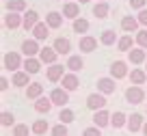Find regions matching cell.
Returning <instances> with one entry per match:
<instances>
[{"label": "cell", "mask_w": 147, "mask_h": 136, "mask_svg": "<svg viewBox=\"0 0 147 136\" xmlns=\"http://www.w3.org/2000/svg\"><path fill=\"white\" fill-rule=\"evenodd\" d=\"M61 78H65V73H63V65H52L50 69H48V80L50 82H56V80H61Z\"/></svg>", "instance_id": "13"}, {"label": "cell", "mask_w": 147, "mask_h": 136, "mask_svg": "<svg viewBox=\"0 0 147 136\" xmlns=\"http://www.w3.org/2000/svg\"><path fill=\"white\" fill-rule=\"evenodd\" d=\"M125 119H128V117H125L123 112H115L113 117H110V125H113V127H123Z\"/></svg>", "instance_id": "29"}, {"label": "cell", "mask_w": 147, "mask_h": 136, "mask_svg": "<svg viewBox=\"0 0 147 136\" xmlns=\"http://www.w3.org/2000/svg\"><path fill=\"white\" fill-rule=\"evenodd\" d=\"M93 121H95V127H104L110 123V114L106 112V110H97L95 114H93Z\"/></svg>", "instance_id": "14"}, {"label": "cell", "mask_w": 147, "mask_h": 136, "mask_svg": "<svg viewBox=\"0 0 147 136\" xmlns=\"http://www.w3.org/2000/svg\"><path fill=\"white\" fill-rule=\"evenodd\" d=\"M115 80L113 78H100L97 80V89H100V93H104V95H108V93H115Z\"/></svg>", "instance_id": "6"}, {"label": "cell", "mask_w": 147, "mask_h": 136, "mask_svg": "<svg viewBox=\"0 0 147 136\" xmlns=\"http://www.w3.org/2000/svg\"><path fill=\"white\" fill-rule=\"evenodd\" d=\"M5 24H7L9 28H18V26H22V24H24V20L20 18L18 13H9V15L5 18Z\"/></svg>", "instance_id": "24"}, {"label": "cell", "mask_w": 147, "mask_h": 136, "mask_svg": "<svg viewBox=\"0 0 147 136\" xmlns=\"http://www.w3.org/2000/svg\"><path fill=\"white\" fill-rule=\"evenodd\" d=\"M39 69H41V65H39L37 59H26L24 61V71L26 73H37Z\"/></svg>", "instance_id": "21"}, {"label": "cell", "mask_w": 147, "mask_h": 136, "mask_svg": "<svg viewBox=\"0 0 147 136\" xmlns=\"http://www.w3.org/2000/svg\"><path fill=\"white\" fill-rule=\"evenodd\" d=\"M87 106L91 110H104V106H106V100H104V95H100V93H93V95H89L87 97Z\"/></svg>", "instance_id": "2"}, {"label": "cell", "mask_w": 147, "mask_h": 136, "mask_svg": "<svg viewBox=\"0 0 147 136\" xmlns=\"http://www.w3.org/2000/svg\"><path fill=\"white\" fill-rule=\"evenodd\" d=\"M130 63H134V65H138V63H143V61H147V56H145V50H130Z\"/></svg>", "instance_id": "27"}, {"label": "cell", "mask_w": 147, "mask_h": 136, "mask_svg": "<svg viewBox=\"0 0 147 136\" xmlns=\"http://www.w3.org/2000/svg\"><path fill=\"white\" fill-rule=\"evenodd\" d=\"M7 86H9V80H7V78H2V80H0V89L7 91Z\"/></svg>", "instance_id": "43"}, {"label": "cell", "mask_w": 147, "mask_h": 136, "mask_svg": "<svg viewBox=\"0 0 147 136\" xmlns=\"http://www.w3.org/2000/svg\"><path fill=\"white\" fill-rule=\"evenodd\" d=\"M108 11H110V7L106 5V2H97L95 7H93V15H95V18H106V15H108Z\"/></svg>", "instance_id": "25"}, {"label": "cell", "mask_w": 147, "mask_h": 136, "mask_svg": "<svg viewBox=\"0 0 147 136\" xmlns=\"http://www.w3.org/2000/svg\"><path fill=\"white\" fill-rule=\"evenodd\" d=\"M136 26H138V20L132 18V15H128V18L121 20V28H123L125 32H134V30H136Z\"/></svg>", "instance_id": "18"}, {"label": "cell", "mask_w": 147, "mask_h": 136, "mask_svg": "<svg viewBox=\"0 0 147 136\" xmlns=\"http://www.w3.org/2000/svg\"><path fill=\"white\" fill-rule=\"evenodd\" d=\"M65 67H69L71 71H80V69L84 67V61L80 59V56H69V61H67V65Z\"/></svg>", "instance_id": "23"}, {"label": "cell", "mask_w": 147, "mask_h": 136, "mask_svg": "<svg viewBox=\"0 0 147 136\" xmlns=\"http://www.w3.org/2000/svg\"><path fill=\"white\" fill-rule=\"evenodd\" d=\"M138 24H145L147 26V9H143L141 13H138Z\"/></svg>", "instance_id": "42"}, {"label": "cell", "mask_w": 147, "mask_h": 136, "mask_svg": "<svg viewBox=\"0 0 147 136\" xmlns=\"http://www.w3.org/2000/svg\"><path fill=\"white\" fill-rule=\"evenodd\" d=\"M100 2H106V0H100Z\"/></svg>", "instance_id": "46"}, {"label": "cell", "mask_w": 147, "mask_h": 136, "mask_svg": "<svg viewBox=\"0 0 147 136\" xmlns=\"http://www.w3.org/2000/svg\"><path fill=\"white\" fill-rule=\"evenodd\" d=\"M50 100H52V104H56V106H65L69 102V95H67L65 89H54L50 93Z\"/></svg>", "instance_id": "3"}, {"label": "cell", "mask_w": 147, "mask_h": 136, "mask_svg": "<svg viewBox=\"0 0 147 136\" xmlns=\"http://www.w3.org/2000/svg\"><path fill=\"white\" fill-rule=\"evenodd\" d=\"M7 9H9V13H18V11L26 9V2H24V0H9V2H7Z\"/></svg>", "instance_id": "26"}, {"label": "cell", "mask_w": 147, "mask_h": 136, "mask_svg": "<svg viewBox=\"0 0 147 136\" xmlns=\"http://www.w3.org/2000/svg\"><path fill=\"white\" fill-rule=\"evenodd\" d=\"M52 136H67V127H65L63 123L54 125V127H52Z\"/></svg>", "instance_id": "38"}, {"label": "cell", "mask_w": 147, "mask_h": 136, "mask_svg": "<svg viewBox=\"0 0 147 136\" xmlns=\"http://www.w3.org/2000/svg\"><path fill=\"white\" fill-rule=\"evenodd\" d=\"M39 61H41V63H52V65H54L56 50H54V48H41V52H39Z\"/></svg>", "instance_id": "10"}, {"label": "cell", "mask_w": 147, "mask_h": 136, "mask_svg": "<svg viewBox=\"0 0 147 136\" xmlns=\"http://www.w3.org/2000/svg\"><path fill=\"white\" fill-rule=\"evenodd\" d=\"M117 48H119L121 52H125V50H130L132 48V37L130 35H125V37H121L119 41H117Z\"/></svg>", "instance_id": "32"}, {"label": "cell", "mask_w": 147, "mask_h": 136, "mask_svg": "<svg viewBox=\"0 0 147 136\" xmlns=\"http://www.w3.org/2000/svg\"><path fill=\"white\" fill-rule=\"evenodd\" d=\"M20 65H22V59H20V54H15V52H9V54H5V67L9 69V71H18Z\"/></svg>", "instance_id": "4"}, {"label": "cell", "mask_w": 147, "mask_h": 136, "mask_svg": "<svg viewBox=\"0 0 147 136\" xmlns=\"http://www.w3.org/2000/svg\"><path fill=\"white\" fill-rule=\"evenodd\" d=\"M74 30H76V32H87L89 30V22H87V20H82V18L74 20Z\"/></svg>", "instance_id": "34"}, {"label": "cell", "mask_w": 147, "mask_h": 136, "mask_svg": "<svg viewBox=\"0 0 147 136\" xmlns=\"http://www.w3.org/2000/svg\"><path fill=\"white\" fill-rule=\"evenodd\" d=\"M13 84L15 86H26L28 84V73L26 71H15L13 73Z\"/></svg>", "instance_id": "28"}, {"label": "cell", "mask_w": 147, "mask_h": 136, "mask_svg": "<svg viewBox=\"0 0 147 136\" xmlns=\"http://www.w3.org/2000/svg\"><path fill=\"white\" fill-rule=\"evenodd\" d=\"M46 24H48L50 28H59L61 24H63V15L56 13V11H50V13L46 15Z\"/></svg>", "instance_id": "15"}, {"label": "cell", "mask_w": 147, "mask_h": 136, "mask_svg": "<svg viewBox=\"0 0 147 136\" xmlns=\"http://www.w3.org/2000/svg\"><path fill=\"white\" fill-rule=\"evenodd\" d=\"M22 52L28 56V59H32L37 52H41V50H39V45H37L35 39H28V41H24V43H22Z\"/></svg>", "instance_id": "7"}, {"label": "cell", "mask_w": 147, "mask_h": 136, "mask_svg": "<svg viewBox=\"0 0 147 136\" xmlns=\"http://www.w3.org/2000/svg\"><path fill=\"white\" fill-rule=\"evenodd\" d=\"M41 93H43V84H39V82H32L26 86V97H30V100H39Z\"/></svg>", "instance_id": "9"}, {"label": "cell", "mask_w": 147, "mask_h": 136, "mask_svg": "<svg viewBox=\"0 0 147 136\" xmlns=\"http://www.w3.org/2000/svg\"><path fill=\"white\" fill-rule=\"evenodd\" d=\"M59 119H61V123H63V125H67V123H71V121H74V112H71L69 108H65V110H61Z\"/></svg>", "instance_id": "35"}, {"label": "cell", "mask_w": 147, "mask_h": 136, "mask_svg": "<svg viewBox=\"0 0 147 136\" xmlns=\"http://www.w3.org/2000/svg\"><path fill=\"white\" fill-rule=\"evenodd\" d=\"M145 63H147V61H145Z\"/></svg>", "instance_id": "47"}, {"label": "cell", "mask_w": 147, "mask_h": 136, "mask_svg": "<svg viewBox=\"0 0 147 136\" xmlns=\"http://www.w3.org/2000/svg\"><path fill=\"white\" fill-rule=\"evenodd\" d=\"M128 130H130V132L143 130V117H141V114H132V117L128 119Z\"/></svg>", "instance_id": "19"}, {"label": "cell", "mask_w": 147, "mask_h": 136, "mask_svg": "<svg viewBox=\"0 0 147 136\" xmlns=\"http://www.w3.org/2000/svg\"><path fill=\"white\" fill-rule=\"evenodd\" d=\"M102 43H104V45H113V43H115V41H117V35H115V32H113V30H104V32H102Z\"/></svg>", "instance_id": "30"}, {"label": "cell", "mask_w": 147, "mask_h": 136, "mask_svg": "<svg viewBox=\"0 0 147 136\" xmlns=\"http://www.w3.org/2000/svg\"><path fill=\"white\" fill-rule=\"evenodd\" d=\"M125 100H128L130 104H141V102L145 100V91H143L141 86H130V89L125 91Z\"/></svg>", "instance_id": "1"}, {"label": "cell", "mask_w": 147, "mask_h": 136, "mask_svg": "<svg viewBox=\"0 0 147 136\" xmlns=\"http://www.w3.org/2000/svg\"><path fill=\"white\" fill-rule=\"evenodd\" d=\"M82 136H102V132H100V127H87Z\"/></svg>", "instance_id": "40"}, {"label": "cell", "mask_w": 147, "mask_h": 136, "mask_svg": "<svg viewBox=\"0 0 147 136\" xmlns=\"http://www.w3.org/2000/svg\"><path fill=\"white\" fill-rule=\"evenodd\" d=\"M143 134L147 136V123H145V125H143Z\"/></svg>", "instance_id": "44"}, {"label": "cell", "mask_w": 147, "mask_h": 136, "mask_svg": "<svg viewBox=\"0 0 147 136\" xmlns=\"http://www.w3.org/2000/svg\"><path fill=\"white\" fill-rule=\"evenodd\" d=\"M95 48H97L95 37H82V39H80V50L82 52H93Z\"/></svg>", "instance_id": "16"}, {"label": "cell", "mask_w": 147, "mask_h": 136, "mask_svg": "<svg viewBox=\"0 0 147 136\" xmlns=\"http://www.w3.org/2000/svg\"><path fill=\"white\" fill-rule=\"evenodd\" d=\"M32 132H35V134H46L48 132V121H43V119L35 121L32 123Z\"/></svg>", "instance_id": "33"}, {"label": "cell", "mask_w": 147, "mask_h": 136, "mask_svg": "<svg viewBox=\"0 0 147 136\" xmlns=\"http://www.w3.org/2000/svg\"><path fill=\"white\" fill-rule=\"evenodd\" d=\"M0 119H2V125H13V114H11V112H2V117H0Z\"/></svg>", "instance_id": "39"}, {"label": "cell", "mask_w": 147, "mask_h": 136, "mask_svg": "<svg viewBox=\"0 0 147 136\" xmlns=\"http://www.w3.org/2000/svg\"><path fill=\"white\" fill-rule=\"evenodd\" d=\"M80 13V7L76 5V2H67V5L63 7V18H69V20H76Z\"/></svg>", "instance_id": "12"}, {"label": "cell", "mask_w": 147, "mask_h": 136, "mask_svg": "<svg viewBox=\"0 0 147 136\" xmlns=\"http://www.w3.org/2000/svg\"><path fill=\"white\" fill-rule=\"evenodd\" d=\"M136 43L141 45L143 50H147V30H138L136 32Z\"/></svg>", "instance_id": "36"}, {"label": "cell", "mask_w": 147, "mask_h": 136, "mask_svg": "<svg viewBox=\"0 0 147 136\" xmlns=\"http://www.w3.org/2000/svg\"><path fill=\"white\" fill-rule=\"evenodd\" d=\"M63 89H65V91L78 89V78L74 76V73H65V78H63Z\"/></svg>", "instance_id": "20"}, {"label": "cell", "mask_w": 147, "mask_h": 136, "mask_svg": "<svg viewBox=\"0 0 147 136\" xmlns=\"http://www.w3.org/2000/svg\"><path fill=\"white\" fill-rule=\"evenodd\" d=\"M130 7H132V9H143V7H145V0H130Z\"/></svg>", "instance_id": "41"}, {"label": "cell", "mask_w": 147, "mask_h": 136, "mask_svg": "<svg viewBox=\"0 0 147 136\" xmlns=\"http://www.w3.org/2000/svg\"><path fill=\"white\" fill-rule=\"evenodd\" d=\"M130 78H132L134 84H143V82L147 80V76H145V71H143V69H134V71L130 73Z\"/></svg>", "instance_id": "31"}, {"label": "cell", "mask_w": 147, "mask_h": 136, "mask_svg": "<svg viewBox=\"0 0 147 136\" xmlns=\"http://www.w3.org/2000/svg\"><path fill=\"white\" fill-rule=\"evenodd\" d=\"M28 125H24V123H20V125L13 127V136H28Z\"/></svg>", "instance_id": "37"}, {"label": "cell", "mask_w": 147, "mask_h": 136, "mask_svg": "<svg viewBox=\"0 0 147 136\" xmlns=\"http://www.w3.org/2000/svg\"><path fill=\"white\" fill-rule=\"evenodd\" d=\"M110 76L115 78V80H119V78L128 76V67H125L123 61H115V63L110 65Z\"/></svg>", "instance_id": "5"}, {"label": "cell", "mask_w": 147, "mask_h": 136, "mask_svg": "<svg viewBox=\"0 0 147 136\" xmlns=\"http://www.w3.org/2000/svg\"><path fill=\"white\" fill-rule=\"evenodd\" d=\"M52 108V100L50 97H39V100L35 102V110L37 112H50Z\"/></svg>", "instance_id": "17"}, {"label": "cell", "mask_w": 147, "mask_h": 136, "mask_svg": "<svg viewBox=\"0 0 147 136\" xmlns=\"http://www.w3.org/2000/svg\"><path fill=\"white\" fill-rule=\"evenodd\" d=\"M80 2H89V0H80Z\"/></svg>", "instance_id": "45"}, {"label": "cell", "mask_w": 147, "mask_h": 136, "mask_svg": "<svg viewBox=\"0 0 147 136\" xmlns=\"http://www.w3.org/2000/svg\"><path fill=\"white\" fill-rule=\"evenodd\" d=\"M37 20H39V15H37V11H26V13H24V24L22 26L26 28V30H32V28L37 26Z\"/></svg>", "instance_id": "8"}, {"label": "cell", "mask_w": 147, "mask_h": 136, "mask_svg": "<svg viewBox=\"0 0 147 136\" xmlns=\"http://www.w3.org/2000/svg\"><path fill=\"white\" fill-rule=\"evenodd\" d=\"M54 50H56V54H69V50H71V43H69V39H63V37H59V39L54 41Z\"/></svg>", "instance_id": "11"}, {"label": "cell", "mask_w": 147, "mask_h": 136, "mask_svg": "<svg viewBox=\"0 0 147 136\" xmlns=\"http://www.w3.org/2000/svg\"><path fill=\"white\" fill-rule=\"evenodd\" d=\"M48 28H50L48 24H41V22H39L35 28H32V35H35V39H46V37L50 35V32H48Z\"/></svg>", "instance_id": "22"}]
</instances>
